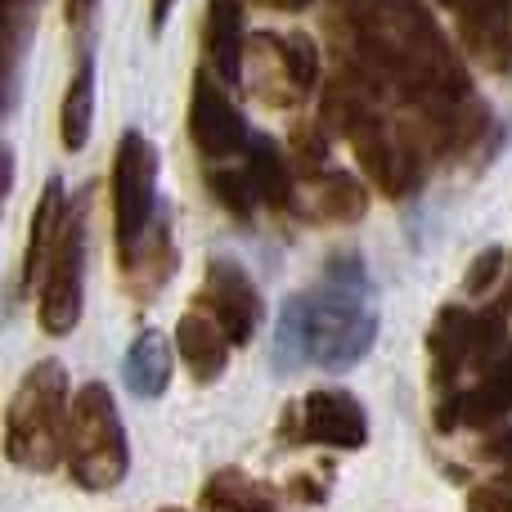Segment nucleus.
I'll return each mask as SVG.
<instances>
[{"label":"nucleus","mask_w":512,"mask_h":512,"mask_svg":"<svg viewBox=\"0 0 512 512\" xmlns=\"http://www.w3.org/2000/svg\"><path fill=\"white\" fill-rule=\"evenodd\" d=\"M310 310V360L328 373H346L373 351L378 337V306L373 283L364 274L360 252H337L324 265V279L306 292Z\"/></svg>","instance_id":"1"},{"label":"nucleus","mask_w":512,"mask_h":512,"mask_svg":"<svg viewBox=\"0 0 512 512\" xmlns=\"http://www.w3.org/2000/svg\"><path fill=\"white\" fill-rule=\"evenodd\" d=\"M68 369L41 360L23 373L5 409V454L23 472H50L68 459Z\"/></svg>","instance_id":"2"},{"label":"nucleus","mask_w":512,"mask_h":512,"mask_svg":"<svg viewBox=\"0 0 512 512\" xmlns=\"http://www.w3.org/2000/svg\"><path fill=\"white\" fill-rule=\"evenodd\" d=\"M68 472L81 490H117L131 472V445L117 414V400L104 382H86L72 396L68 418Z\"/></svg>","instance_id":"3"},{"label":"nucleus","mask_w":512,"mask_h":512,"mask_svg":"<svg viewBox=\"0 0 512 512\" xmlns=\"http://www.w3.org/2000/svg\"><path fill=\"white\" fill-rule=\"evenodd\" d=\"M158 221V149L140 131H126L113 153V234L117 261L135 252V243Z\"/></svg>","instance_id":"4"},{"label":"nucleus","mask_w":512,"mask_h":512,"mask_svg":"<svg viewBox=\"0 0 512 512\" xmlns=\"http://www.w3.org/2000/svg\"><path fill=\"white\" fill-rule=\"evenodd\" d=\"M81 306H86V207H68L54 248L45 256L41 270V328L50 337H63L81 324Z\"/></svg>","instance_id":"5"},{"label":"nucleus","mask_w":512,"mask_h":512,"mask_svg":"<svg viewBox=\"0 0 512 512\" xmlns=\"http://www.w3.org/2000/svg\"><path fill=\"white\" fill-rule=\"evenodd\" d=\"M194 306H203L207 315L230 333L234 346H248L265 319L261 292H256V283L248 279V270H243L239 261H230V256H212V261H207L203 288H198Z\"/></svg>","instance_id":"6"},{"label":"nucleus","mask_w":512,"mask_h":512,"mask_svg":"<svg viewBox=\"0 0 512 512\" xmlns=\"http://www.w3.org/2000/svg\"><path fill=\"white\" fill-rule=\"evenodd\" d=\"M189 140L207 162H225L234 153H248L252 135L234 99L225 95V81L212 72H194V95H189Z\"/></svg>","instance_id":"7"},{"label":"nucleus","mask_w":512,"mask_h":512,"mask_svg":"<svg viewBox=\"0 0 512 512\" xmlns=\"http://www.w3.org/2000/svg\"><path fill=\"white\" fill-rule=\"evenodd\" d=\"M301 441L328 445V450H364L369 441V414L342 387H319L301 400Z\"/></svg>","instance_id":"8"},{"label":"nucleus","mask_w":512,"mask_h":512,"mask_svg":"<svg viewBox=\"0 0 512 512\" xmlns=\"http://www.w3.org/2000/svg\"><path fill=\"white\" fill-rule=\"evenodd\" d=\"M512 414V346L486 369V378L477 387L459 391V396H445L436 405V427L454 432V427H495Z\"/></svg>","instance_id":"9"},{"label":"nucleus","mask_w":512,"mask_h":512,"mask_svg":"<svg viewBox=\"0 0 512 512\" xmlns=\"http://www.w3.org/2000/svg\"><path fill=\"white\" fill-rule=\"evenodd\" d=\"M427 355H432V382L450 391L454 378L481 355V315L463 306H441V315L427 328Z\"/></svg>","instance_id":"10"},{"label":"nucleus","mask_w":512,"mask_h":512,"mask_svg":"<svg viewBox=\"0 0 512 512\" xmlns=\"http://www.w3.org/2000/svg\"><path fill=\"white\" fill-rule=\"evenodd\" d=\"M203 45L212 59L216 77L230 90H239L243 68H248V36H243V9L239 0H207V23H203Z\"/></svg>","instance_id":"11"},{"label":"nucleus","mask_w":512,"mask_h":512,"mask_svg":"<svg viewBox=\"0 0 512 512\" xmlns=\"http://www.w3.org/2000/svg\"><path fill=\"white\" fill-rule=\"evenodd\" d=\"M230 333H225L221 324H216L212 315H207L203 306L185 310L176 324V351L180 360H185V369L194 373V382H216L225 373V364H230Z\"/></svg>","instance_id":"12"},{"label":"nucleus","mask_w":512,"mask_h":512,"mask_svg":"<svg viewBox=\"0 0 512 512\" xmlns=\"http://www.w3.org/2000/svg\"><path fill=\"white\" fill-rule=\"evenodd\" d=\"M176 265H180V256H176V243H171V221L167 216H158V221L149 225V234L135 243V252L122 261V274H126L131 297L149 301L153 292L176 274Z\"/></svg>","instance_id":"13"},{"label":"nucleus","mask_w":512,"mask_h":512,"mask_svg":"<svg viewBox=\"0 0 512 512\" xmlns=\"http://www.w3.org/2000/svg\"><path fill=\"white\" fill-rule=\"evenodd\" d=\"M63 216H68V198H63V180H45L41 198H36V212H32V225H27V248H23V274H18V283H23V292L36 288V274L45 270V256L54 248V234H59Z\"/></svg>","instance_id":"14"},{"label":"nucleus","mask_w":512,"mask_h":512,"mask_svg":"<svg viewBox=\"0 0 512 512\" xmlns=\"http://www.w3.org/2000/svg\"><path fill=\"white\" fill-rule=\"evenodd\" d=\"M171 342L158 333V328H144L140 337L131 342L126 351V364H122V378H126V391L140 400H158L162 391L171 387Z\"/></svg>","instance_id":"15"},{"label":"nucleus","mask_w":512,"mask_h":512,"mask_svg":"<svg viewBox=\"0 0 512 512\" xmlns=\"http://www.w3.org/2000/svg\"><path fill=\"white\" fill-rule=\"evenodd\" d=\"M248 63H252L248 86L265 99V104L288 108V104H297V99H306V95L297 90V81H292L288 59H283L279 32H256L252 45H248Z\"/></svg>","instance_id":"16"},{"label":"nucleus","mask_w":512,"mask_h":512,"mask_svg":"<svg viewBox=\"0 0 512 512\" xmlns=\"http://www.w3.org/2000/svg\"><path fill=\"white\" fill-rule=\"evenodd\" d=\"M90 122H95V59L81 54L68 77V90H63V104H59V144L63 149L68 153L86 149Z\"/></svg>","instance_id":"17"},{"label":"nucleus","mask_w":512,"mask_h":512,"mask_svg":"<svg viewBox=\"0 0 512 512\" xmlns=\"http://www.w3.org/2000/svg\"><path fill=\"white\" fill-rule=\"evenodd\" d=\"M203 512H274V495L248 472L221 468L203 486Z\"/></svg>","instance_id":"18"},{"label":"nucleus","mask_w":512,"mask_h":512,"mask_svg":"<svg viewBox=\"0 0 512 512\" xmlns=\"http://www.w3.org/2000/svg\"><path fill=\"white\" fill-rule=\"evenodd\" d=\"M248 171H252V180H256V189H261L265 203L279 207V212H288L292 207V167H288L283 149L270 140V135H252Z\"/></svg>","instance_id":"19"},{"label":"nucleus","mask_w":512,"mask_h":512,"mask_svg":"<svg viewBox=\"0 0 512 512\" xmlns=\"http://www.w3.org/2000/svg\"><path fill=\"white\" fill-rule=\"evenodd\" d=\"M274 369L292 373L310 360V310H306V292L288 297L279 310V324H274Z\"/></svg>","instance_id":"20"},{"label":"nucleus","mask_w":512,"mask_h":512,"mask_svg":"<svg viewBox=\"0 0 512 512\" xmlns=\"http://www.w3.org/2000/svg\"><path fill=\"white\" fill-rule=\"evenodd\" d=\"M369 212V189L351 171H324L319 176V216L337 225H351Z\"/></svg>","instance_id":"21"},{"label":"nucleus","mask_w":512,"mask_h":512,"mask_svg":"<svg viewBox=\"0 0 512 512\" xmlns=\"http://www.w3.org/2000/svg\"><path fill=\"white\" fill-rule=\"evenodd\" d=\"M207 189L216 194V203L225 207L230 216H239V221H248V216L256 212V198H261V189H256L252 171H234V167H216L207 171Z\"/></svg>","instance_id":"22"},{"label":"nucleus","mask_w":512,"mask_h":512,"mask_svg":"<svg viewBox=\"0 0 512 512\" xmlns=\"http://www.w3.org/2000/svg\"><path fill=\"white\" fill-rule=\"evenodd\" d=\"M36 23V0H5V59H9V108L18 95V63L27 50V32Z\"/></svg>","instance_id":"23"},{"label":"nucleus","mask_w":512,"mask_h":512,"mask_svg":"<svg viewBox=\"0 0 512 512\" xmlns=\"http://www.w3.org/2000/svg\"><path fill=\"white\" fill-rule=\"evenodd\" d=\"M279 45H283V59H288L292 68V81H297L301 95H310V90L319 86V45L310 41L306 32H279Z\"/></svg>","instance_id":"24"},{"label":"nucleus","mask_w":512,"mask_h":512,"mask_svg":"<svg viewBox=\"0 0 512 512\" xmlns=\"http://www.w3.org/2000/svg\"><path fill=\"white\" fill-rule=\"evenodd\" d=\"M504 265H508V256L504 248H486V252H477V261L468 265V279H463V288H468V297H481V292L490 288V283L504 274Z\"/></svg>","instance_id":"25"},{"label":"nucleus","mask_w":512,"mask_h":512,"mask_svg":"<svg viewBox=\"0 0 512 512\" xmlns=\"http://www.w3.org/2000/svg\"><path fill=\"white\" fill-rule=\"evenodd\" d=\"M468 512H512V481H481L468 490Z\"/></svg>","instance_id":"26"},{"label":"nucleus","mask_w":512,"mask_h":512,"mask_svg":"<svg viewBox=\"0 0 512 512\" xmlns=\"http://www.w3.org/2000/svg\"><path fill=\"white\" fill-rule=\"evenodd\" d=\"M288 495L292 499H306V504H324L328 486H324V481H315V477H292L288 481Z\"/></svg>","instance_id":"27"},{"label":"nucleus","mask_w":512,"mask_h":512,"mask_svg":"<svg viewBox=\"0 0 512 512\" xmlns=\"http://www.w3.org/2000/svg\"><path fill=\"white\" fill-rule=\"evenodd\" d=\"M99 0H63V14H68V27H86L95 18Z\"/></svg>","instance_id":"28"},{"label":"nucleus","mask_w":512,"mask_h":512,"mask_svg":"<svg viewBox=\"0 0 512 512\" xmlns=\"http://www.w3.org/2000/svg\"><path fill=\"white\" fill-rule=\"evenodd\" d=\"M171 5H176V0H153V9H149V23H153V32H162V27H167Z\"/></svg>","instance_id":"29"},{"label":"nucleus","mask_w":512,"mask_h":512,"mask_svg":"<svg viewBox=\"0 0 512 512\" xmlns=\"http://www.w3.org/2000/svg\"><path fill=\"white\" fill-rule=\"evenodd\" d=\"M256 5H265V9H283V14H301V9H306L310 0H256Z\"/></svg>","instance_id":"30"},{"label":"nucleus","mask_w":512,"mask_h":512,"mask_svg":"<svg viewBox=\"0 0 512 512\" xmlns=\"http://www.w3.org/2000/svg\"><path fill=\"white\" fill-rule=\"evenodd\" d=\"M162 512H185V508H162Z\"/></svg>","instance_id":"31"},{"label":"nucleus","mask_w":512,"mask_h":512,"mask_svg":"<svg viewBox=\"0 0 512 512\" xmlns=\"http://www.w3.org/2000/svg\"><path fill=\"white\" fill-rule=\"evenodd\" d=\"M445 5H450V0H445Z\"/></svg>","instance_id":"32"}]
</instances>
